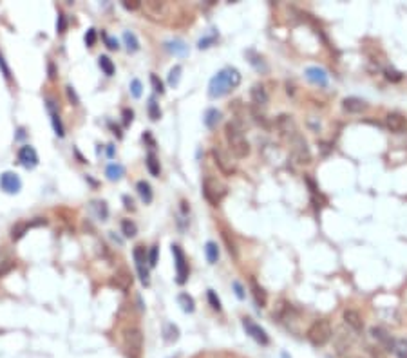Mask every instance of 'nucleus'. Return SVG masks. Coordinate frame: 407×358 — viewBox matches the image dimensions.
Returning <instances> with one entry per match:
<instances>
[{"mask_svg": "<svg viewBox=\"0 0 407 358\" xmlns=\"http://www.w3.org/2000/svg\"><path fill=\"white\" fill-rule=\"evenodd\" d=\"M241 84V74L236 67H224L217 72L208 84V96L210 98H223L230 94L237 85Z\"/></svg>", "mask_w": 407, "mask_h": 358, "instance_id": "f257e3e1", "label": "nucleus"}, {"mask_svg": "<svg viewBox=\"0 0 407 358\" xmlns=\"http://www.w3.org/2000/svg\"><path fill=\"white\" fill-rule=\"evenodd\" d=\"M224 136H226L228 147H230L232 154L236 156V158L243 159L246 156H250V143H248L243 129L236 121H228L226 127H224Z\"/></svg>", "mask_w": 407, "mask_h": 358, "instance_id": "f03ea898", "label": "nucleus"}, {"mask_svg": "<svg viewBox=\"0 0 407 358\" xmlns=\"http://www.w3.org/2000/svg\"><path fill=\"white\" fill-rule=\"evenodd\" d=\"M306 338L310 340V344H312V346H315V347L326 346V344L333 338V327H332V324L327 322V320H324V318H320V320H315V322H313L312 326L308 327Z\"/></svg>", "mask_w": 407, "mask_h": 358, "instance_id": "7ed1b4c3", "label": "nucleus"}, {"mask_svg": "<svg viewBox=\"0 0 407 358\" xmlns=\"http://www.w3.org/2000/svg\"><path fill=\"white\" fill-rule=\"evenodd\" d=\"M123 347L127 358H141L143 353V333L140 327H129L123 333Z\"/></svg>", "mask_w": 407, "mask_h": 358, "instance_id": "20e7f679", "label": "nucleus"}, {"mask_svg": "<svg viewBox=\"0 0 407 358\" xmlns=\"http://www.w3.org/2000/svg\"><path fill=\"white\" fill-rule=\"evenodd\" d=\"M203 195L212 207H219L221 201L226 195V187L221 183L217 177H212V175H207L203 179Z\"/></svg>", "mask_w": 407, "mask_h": 358, "instance_id": "39448f33", "label": "nucleus"}, {"mask_svg": "<svg viewBox=\"0 0 407 358\" xmlns=\"http://www.w3.org/2000/svg\"><path fill=\"white\" fill-rule=\"evenodd\" d=\"M290 150H292V158L295 159L299 165L312 163V150L308 147L306 139L297 132L290 138Z\"/></svg>", "mask_w": 407, "mask_h": 358, "instance_id": "423d86ee", "label": "nucleus"}, {"mask_svg": "<svg viewBox=\"0 0 407 358\" xmlns=\"http://www.w3.org/2000/svg\"><path fill=\"white\" fill-rule=\"evenodd\" d=\"M212 158H214L217 168H219L224 175L236 174L237 165H236V161H232V156L228 154L226 150H223L221 147H214L212 148Z\"/></svg>", "mask_w": 407, "mask_h": 358, "instance_id": "0eeeda50", "label": "nucleus"}, {"mask_svg": "<svg viewBox=\"0 0 407 358\" xmlns=\"http://www.w3.org/2000/svg\"><path fill=\"white\" fill-rule=\"evenodd\" d=\"M172 255H174V263H176V280L177 284H185L190 273V268H188L187 257H185L183 250H181L177 244H172Z\"/></svg>", "mask_w": 407, "mask_h": 358, "instance_id": "6e6552de", "label": "nucleus"}, {"mask_svg": "<svg viewBox=\"0 0 407 358\" xmlns=\"http://www.w3.org/2000/svg\"><path fill=\"white\" fill-rule=\"evenodd\" d=\"M243 327H244V331H246V335H250L257 344H261V346H268V344H270V337H268V333L259 326V324L253 322L250 317L243 318Z\"/></svg>", "mask_w": 407, "mask_h": 358, "instance_id": "1a4fd4ad", "label": "nucleus"}, {"mask_svg": "<svg viewBox=\"0 0 407 358\" xmlns=\"http://www.w3.org/2000/svg\"><path fill=\"white\" fill-rule=\"evenodd\" d=\"M0 188L6 194H18L22 190V179L15 172H4L0 174Z\"/></svg>", "mask_w": 407, "mask_h": 358, "instance_id": "9d476101", "label": "nucleus"}, {"mask_svg": "<svg viewBox=\"0 0 407 358\" xmlns=\"http://www.w3.org/2000/svg\"><path fill=\"white\" fill-rule=\"evenodd\" d=\"M371 337L380 344L378 347H382L384 351H393V349H395L396 340L391 337V335L387 333L384 327H371Z\"/></svg>", "mask_w": 407, "mask_h": 358, "instance_id": "9b49d317", "label": "nucleus"}, {"mask_svg": "<svg viewBox=\"0 0 407 358\" xmlns=\"http://www.w3.org/2000/svg\"><path fill=\"white\" fill-rule=\"evenodd\" d=\"M18 161H20L22 167L26 168H35L38 165V154L31 145H24V147L18 150Z\"/></svg>", "mask_w": 407, "mask_h": 358, "instance_id": "f8f14e48", "label": "nucleus"}, {"mask_svg": "<svg viewBox=\"0 0 407 358\" xmlns=\"http://www.w3.org/2000/svg\"><path fill=\"white\" fill-rule=\"evenodd\" d=\"M386 125L391 132L400 134V132H403L407 129V119H405V116L400 114V112H389V114L386 116Z\"/></svg>", "mask_w": 407, "mask_h": 358, "instance_id": "ddd939ff", "label": "nucleus"}, {"mask_svg": "<svg viewBox=\"0 0 407 358\" xmlns=\"http://www.w3.org/2000/svg\"><path fill=\"white\" fill-rule=\"evenodd\" d=\"M353 340H355V335H353V331H344L340 329L337 335H333V342H335V347L339 353H344V351H347L349 347L353 346Z\"/></svg>", "mask_w": 407, "mask_h": 358, "instance_id": "4468645a", "label": "nucleus"}, {"mask_svg": "<svg viewBox=\"0 0 407 358\" xmlns=\"http://www.w3.org/2000/svg\"><path fill=\"white\" fill-rule=\"evenodd\" d=\"M344 318V324H346L353 333H359V331L364 329V320H362V315L355 310H346L342 315Z\"/></svg>", "mask_w": 407, "mask_h": 358, "instance_id": "2eb2a0df", "label": "nucleus"}, {"mask_svg": "<svg viewBox=\"0 0 407 358\" xmlns=\"http://www.w3.org/2000/svg\"><path fill=\"white\" fill-rule=\"evenodd\" d=\"M47 111H49V114H51V123H53V129H55L56 136H58V138H64L65 129H64V123H62L60 114H58V109H56V104L53 101V98H47Z\"/></svg>", "mask_w": 407, "mask_h": 358, "instance_id": "dca6fc26", "label": "nucleus"}, {"mask_svg": "<svg viewBox=\"0 0 407 358\" xmlns=\"http://www.w3.org/2000/svg\"><path fill=\"white\" fill-rule=\"evenodd\" d=\"M15 266H16V261H15V257H13V253L8 248L0 246V277H6Z\"/></svg>", "mask_w": 407, "mask_h": 358, "instance_id": "f3484780", "label": "nucleus"}, {"mask_svg": "<svg viewBox=\"0 0 407 358\" xmlns=\"http://www.w3.org/2000/svg\"><path fill=\"white\" fill-rule=\"evenodd\" d=\"M131 284H132V275L129 273L127 270L116 271V273L112 275V278H111V286H116L118 290H121V291H127L129 288H131Z\"/></svg>", "mask_w": 407, "mask_h": 358, "instance_id": "a211bd4d", "label": "nucleus"}, {"mask_svg": "<svg viewBox=\"0 0 407 358\" xmlns=\"http://www.w3.org/2000/svg\"><path fill=\"white\" fill-rule=\"evenodd\" d=\"M306 78L310 80L313 85H319V87H326L327 85V72L320 67H308Z\"/></svg>", "mask_w": 407, "mask_h": 358, "instance_id": "6ab92c4d", "label": "nucleus"}, {"mask_svg": "<svg viewBox=\"0 0 407 358\" xmlns=\"http://www.w3.org/2000/svg\"><path fill=\"white\" fill-rule=\"evenodd\" d=\"M277 127H279V131L283 132L284 136H288V138H292L293 134L299 132L297 131V125H295V121H293V118L288 114H283L277 118Z\"/></svg>", "mask_w": 407, "mask_h": 358, "instance_id": "aec40b11", "label": "nucleus"}, {"mask_svg": "<svg viewBox=\"0 0 407 358\" xmlns=\"http://www.w3.org/2000/svg\"><path fill=\"white\" fill-rule=\"evenodd\" d=\"M342 107H344V111L349 112V114H360V112H364L367 109V104L364 99L349 96V98H346L342 101Z\"/></svg>", "mask_w": 407, "mask_h": 358, "instance_id": "412c9836", "label": "nucleus"}, {"mask_svg": "<svg viewBox=\"0 0 407 358\" xmlns=\"http://www.w3.org/2000/svg\"><path fill=\"white\" fill-rule=\"evenodd\" d=\"M250 290H251V297L256 300V304L259 308H264L268 304V295L264 291V288L257 283L256 278H250Z\"/></svg>", "mask_w": 407, "mask_h": 358, "instance_id": "4be33fe9", "label": "nucleus"}, {"mask_svg": "<svg viewBox=\"0 0 407 358\" xmlns=\"http://www.w3.org/2000/svg\"><path fill=\"white\" fill-rule=\"evenodd\" d=\"M38 224H45V219L38 217V221H33V223H16L15 226L11 228V239L13 241H18V239H22L26 234H28L29 228L38 226Z\"/></svg>", "mask_w": 407, "mask_h": 358, "instance_id": "5701e85b", "label": "nucleus"}, {"mask_svg": "<svg viewBox=\"0 0 407 358\" xmlns=\"http://www.w3.org/2000/svg\"><path fill=\"white\" fill-rule=\"evenodd\" d=\"M250 96L251 101L257 105V107H266L268 101H270V96H268V91L264 89V85H253L250 89Z\"/></svg>", "mask_w": 407, "mask_h": 358, "instance_id": "b1692460", "label": "nucleus"}, {"mask_svg": "<svg viewBox=\"0 0 407 358\" xmlns=\"http://www.w3.org/2000/svg\"><path fill=\"white\" fill-rule=\"evenodd\" d=\"M165 49H167L168 53H172V55H176V56H185L188 53V45L180 38L168 40L167 44H165Z\"/></svg>", "mask_w": 407, "mask_h": 358, "instance_id": "393cba45", "label": "nucleus"}, {"mask_svg": "<svg viewBox=\"0 0 407 358\" xmlns=\"http://www.w3.org/2000/svg\"><path fill=\"white\" fill-rule=\"evenodd\" d=\"M136 190H138V194H140L141 201L143 203H152V199H154V194H152V187L147 183V181H138V185H136Z\"/></svg>", "mask_w": 407, "mask_h": 358, "instance_id": "a878e982", "label": "nucleus"}, {"mask_svg": "<svg viewBox=\"0 0 407 358\" xmlns=\"http://www.w3.org/2000/svg\"><path fill=\"white\" fill-rule=\"evenodd\" d=\"M145 165H147V168H148V172H150V175H154V177H158V175L161 174L160 159H158V156L154 154V152H148V154H147Z\"/></svg>", "mask_w": 407, "mask_h": 358, "instance_id": "bb28decb", "label": "nucleus"}, {"mask_svg": "<svg viewBox=\"0 0 407 358\" xmlns=\"http://www.w3.org/2000/svg\"><path fill=\"white\" fill-rule=\"evenodd\" d=\"M177 304H180L181 310H183L185 313H194V310H196V302H194V298H192L188 293L177 295Z\"/></svg>", "mask_w": 407, "mask_h": 358, "instance_id": "cd10ccee", "label": "nucleus"}, {"mask_svg": "<svg viewBox=\"0 0 407 358\" xmlns=\"http://www.w3.org/2000/svg\"><path fill=\"white\" fill-rule=\"evenodd\" d=\"M105 174H107V177L111 179V181H120L125 175V168H123V165H120V163H111L107 167V170H105Z\"/></svg>", "mask_w": 407, "mask_h": 358, "instance_id": "c85d7f7f", "label": "nucleus"}, {"mask_svg": "<svg viewBox=\"0 0 407 358\" xmlns=\"http://www.w3.org/2000/svg\"><path fill=\"white\" fill-rule=\"evenodd\" d=\"M219 119H221V112L217 111V109H208V111L205 112L203 121H205V125H207L208 129H214V127H217Z\"/></svg>", "mask_w": 407, "mask_h": 358, "instance_id": "c756f323", "label": "nucleus"}, {"mask_svg": "<svg viewBox=\"0 0 407 358\" xmlns=\"http://www.w3.org/2000/svg\"><path fill=\"white\" fill-rule=\"evenodd\" d=\"M163 338H165V342H168V344H172V342H176L177 338H180V329H177V326L176 324H165V327H163Z\"/></svg>", "mask_w": 407, "mask_h": 358, "instance_id": "7c9ffc66", "label": "nucleus"}, {"mask_svg": "<svg viewBox=\"0 0 407 358\" xmlns=\"http://www.w3.org/2000/svg\"><path fill=\"white\" fill-rule=\"evenodd\" d=\"M205 253H207L208 263L216 264L217 259H219V248H217V244L214 243V241H208V243L205 244Z\"/></svg>", "mask_w": 407, "mask_h": 358, "instance_id": "2f4dec72", "label": "nucleus"}, {"mask_svg": "<svg viewBox=\"0 0 407 358\" xmlns=\"http://www.w3.org/2000/svg\"><path fill=\"white\" fill-rule=\"evenodd\" d=\"M91 208L96 214V217L101 219V221H105V219L109 217V208H107V203H105V201H92Z\"/></svg>", "mask_w": 407, "mask_h": 358, "instance_id": "473e14b6", "label": "nucleus"}, {"mask_svg": "<svg viewBox=\"0 0 407 358\" xmlns=\"http://www.w3.org/2000/svg\"><path fill=\"white\" fill-rule=\"evenodd\" d=\"M123 42H125V45H127V51L129 53H136L138 49H140V40L136 38L134 33L125 31L123 33Z\"/></svg>", "mask_w": 407, "mask_h": 358, "instance_id": "72a5a7b5", "label": "nucleus"}, {"mask_svg": "<svg viewBox=\"0 0 407 358\" xmlns=\"http://www.w3.org/2000/svg\"><path fill=\"white\" fill-rule=\"evenodd\" d=\"M121 234L129 239L134 237V235L138 234V226H136L134 221H131V219H123V221H121Z\"/></svg>", "mask_w": 407, "mask_h": 358, "instance_id": "f704fd0d", "label": "nucleus"}, {"mask_svg": "<svg viewBox=\"0 0 407 358\" xmlns=\"http://www.w3.org/2000/svg\"><path fill=\"white\" fill-rule=\"evenodd\" d=\"M147 111H148V116H150L152 121H158V119L161 118V111H160V105H158L156 98H150V99H148Z\"/></svg>", "mask_w": 407, "mask_h": 358, "instance_id": "c9c22d12", "label": "nucleus"}, {"mask_svg": "<svg viewBox=\"0 0 407 358\" xmlns=\"http://www.w3.org/2000/svg\"><path fill=\"white\" fill-rule=\"evenodd\" d=\"M181 72H183L181 65H174V67L170 69V72H168V85H170V87H177V84H180V80H181Z\"/></svg>", "mask_w": 407, "mask_h": 358, "instance_id": "e433bc0d", "label": "nucleus"}, {"mask_svg": "<svg viewBox=\"0 0 407 358\" xmlns=\"http://www.w3.org/2000/svg\"><path fill=\"white\" fill-rule=\"evenodd\" d=\"M132 255H134L136 266H143L145 263H148V259H147V250H145L143 246H136V248H134V251H132Z\"/></svg>", "mask_w": 407, "mask_h": 358, "instance_id": "4c0bfd02", "label": "nucleus"}, {"mask_svg": "<svg viewBox=\"0 0 407 358\" xmlns=\"http://www.w3.org/2000/svg\"><path fill=\"white\" fill-rule=\"evenodd\" d=\"M98 64H100L101 71H104L107 76L114 74V64H112V60L109 58V56H100V58H98Z\"/></svg>", "mask_w": 407, "mask_h": 358, "instance_id": "58836bf2", "label": "nucleus"}, {"mask_svg": "<svg viewBox=\"0 0 407 358\" xmlns=\"http://www.w3.org/2000/svg\"><path fill=\"white\" fill-rule=\"evenodd\" d=\"M393 353L396 354V358H407V338H398L396 340Z\"/></svg>", "mask_w": 407, "mask_h": 358, "instance_id": "ea45409f", "label": "nucleus"}, {"mask_svg": "<svg viewBox=\"0 0 407 358\" xmlns=\"http://www.w3.org/2000/svg\"><path fill=\"white\" fill-rule=\"evenodd\" d=\"M221 235H223V241L228 248V253H230L232 257H237V246H236V243H234V239H230V234H228L226 230H223Z\"/></svg>", "mask_w": 407, "mask_h": 358, "instance_id": "a19ab883", "label": "nucleus"}, {"mask_svg": "<svg viewBox=\"0 0 407 358\" xmlns=\"http://www.w3.org/2000/svg\"><path fill=\"white\" fill-rule=\"evenodd\" d=\"M246 55L253 58V60H250V64L253 65V67H256L257 71H263V72H266V71H268V67H266V65H264V62H263V58H261V56H257L253 51H248Z\"/></svg>", "mask_w": 407, "mask_h": 358, "instance_id": "79ce46f5", "label": "nucleus"}, {"mask_svg": "<svg viewBox=\"0 0 407 358\" xmlns=\"http://www.w3.org/2000/svg\"><path fill=\"white\" fill-rule=\"evenodd\" d=\"M207 298H208V302H210L212 310H216V311H221V310H223V306H221V300H219V297H217V295H216V291H214V290H208Z\"/></svg>", "mask_w": 407, "mask_h": 358, "instance_id": "37998d69", "label": "nucleus"}, {"mask_svg": "<svg viewBox=\"0 0 407 358\" xmlns=\"http://www.w3.org/2000/svg\"><path fill=\"white\" fill-rule=\"evenodd\" d=\"M131 94L132 98H141V94H143V85H141L140 80H132L131 82Z\"/></svg>", "mask_w": 407, "mask_h": 358, "instance_id": "c03bdc74", "label": "nucleus"}, {"mask_svg": "<svg viewBox=\"0 0 407 358\" xmlns=\"http://www.w3.org/2000/svg\"><path fill=\"white\" fill-rule=\"evenodd\" d=\"M0 71H2V74H4V78L8 80V82H11V69H9L8 62H6L2 53H0Z\"/></svg>", "mask_w": 407, "mask_h": 358, "instance_id": "a18cd8bd", "label": "nucleus"}, {"mask_svg": "<svg viewBox=\"0 0 407 358\" xmlns=\"http://www.w3.org/2000/svg\"><path fill=\"white\" fill-rule=\"evenodd\" d=\"M150 84H152V87H154V91H156V92H160V94H163V92H165L163 82L158 78V74H150Z\"/></svg>", "mask_w": 407, "mask_h": 358, "instance_id": "49530a36", "label": "nucleus"}, {"mask_svg": "<svg viewBox=\"0 0 407 358\" xmlns=\"http://www.w3.org/2000/svg\"><path fill=\"white\" fill-rule=\"evenodd\" d=\"M147 259H148V266H150V268L156 266V264H158V246H152L150 250H148Z\"/></svg>", "mask_w": 407, "mask_h": 358, "instance_id": "de8ad7c7", "label": "nucleus"}, {"mask_svg": "<svg viewBox=\"0 0 407 358\" xmlns=\"http://www.w3.org/2000/svg\"><path fill=\"white\" fill-rule=\"evenodd\" d=\"M65 92H67V98H69V101H71L72 105H80V98H78V94H76L74 89H72L71 85H67V87H65Z\"/></svg>", "mask_w": 407, "mask_h": 358, "instance_id": "09e8293b", "label": "nucleus"}, {"mask_svg": "<svg viewBox=\"0 0 407 358\" xmlns=\"http://www.w3.org/2000/svg\"><path fill=\"white\" fill-rule=\"evenodd\" d=\"M65 29H67V20H65L64 13H60L58 15V22H56V33H65Z\"/></svg>", "mask_w": 407, "mask_h": 358, "instance_id": "8fccbe9b", "label": "nucleus"}, {"mask_svg": "<svg viewBox=\"0 0 407 358\" xmlns=\"http://www.w3.org/2000/svg\"><path fill=\"white\" fill-rule=\"evenodd\" d=\"M214 42H216V35L205 36V38H201V40H199V44H197V47H199V49H208L212 44H214Z\"/></svg>", "mask_w": 407, "mask_h": 358, "instance_id": "3c124183", "label": "nucleus"}, {"mask_svg": "<svg viewBox=\"0 0 407 358\" xmlns=\"http://www.w3.org/2000/svg\"><path fill=\"white\" fill-rule=\"evenodd\" d=\"M94 44H96V29H89V31L85 33V45H87V47H92Z\"/></svg>", "mask_w": 407, "mask_h": 358, "instance_id": "603ef678", "label": "nucleus"}, {"mask_svg": "<svg viewBox=\"0 0 407 358\" xmlns=\"http://www.w3.org/2000/svg\"><path fill=\"white\" fill-rule=\"evenodd\" d=\"M367 351H369V356L371 358H387L386 351L382 347H367Z\"/></svg>", "mask_w": 407, "mask_h": 358, "instance_id": "864d4df0", "label": "nucleus"}, {"mask_svg": "<svg viewBox=\"0 0 407 358\" xmlns=\"http://www.w3.org/2000/svg\"><path fill=\"white\" fill-rule=\"evenodd\" d=\"M121 6H123L127 11H136V9L141 8V2H138V0H132V2H129V0H123L121 2Z\"/></svg>", "mask_w": 407, "mask_h": 358, "instance_id": "5fc2aeb1", "label": "nucleus"}, {"mask_svg": "<svg viewBox=\"0 0 407 358\" xmlns=\"http://www.w3.org/2000/svg\"><path fill=\"white\" fill-rule=\"evenodd\" d=\"M104 38H105V45H107L109 49H112V51L120 49V45H118V40H116V38H112V36H109V35H104Z\"/></svg>", "mask_w": 407, "mask_h": 358, "instance_id": "6e6d98bb", "label": "nucleus"}, {"mask_svg": "<svg viewBox=\"0 0 407 358\" xmlns=\"http://www.w3.org/2000/svg\"><path fill=\"white\" fill-rule=\"evenodd\" d=\"M138 273H140V278L141 283L145 284V286H148V283H150V278H148V270L143 266H138Z\"/></svg>", "mask_w": 407, "mask_h": 358, "instance_id": "4d7b16f0", "label": "nucleus"}, {"mask_svg": "<svg viewBox=\"0 0 407 358\" xmlns=\"http://www.w3.org/2000/svg\"><path fill=\"white\" fill-rule=\"evenodd\" d=\"M386 78L391 80V82H400L402 80V74L398 71H393V69H387L386 71Z\"/></svg>", "mask_w": 407, "mask_h": 358, "instance_id": "13d9d810", "label": "nucleus"}, {"mask_svg": "<svg viewBox=\"0 0 407 358\" xmlns=\"http://www.w3.org/2000/svg\"><path fill=\"white\" fill-rule=\"evenodd\" d=\"M123 123L125 125H129V123H132V119H134V112L131 111V109H123Z\"/></svg>", "mask_w": 407, "mask_h": 358, "instance_id": "bf43d9fd", "label": "nucleus"}, {"mask_svg": "<svg viewBox=\"0 0 407 358\" xmlns=\"http://www.w3.org/2000/svg\"><path fill=\"white\" fill-rule=\"evenodd\" d=\"M234 290H236V295H237V298H244V290H243V286H241L239 283H234Z\"/></svg>", "mask_w": 407, "mask_h": 358, "instance_id": "052dcab7", "label": "nucleus"}, {"mask_svg": "<svg viewBox=\"0 0 407 358\" xmlns=\"http://www.w3.org/2000/svg\"><path fill=\"white\" fill-rule=\"evenodd\" d=\"M123 203H125V208H127V210H134V201H132L129 195H123Z\"/></svg>", "mask_w": 407, "mask_h": 358, "instance_id": "680f3d73", "label": "nucleus"}, {"mask_svg": "<svg viewBox=\"0 0 407 358\" xmlns=\"http://www.w3.org/2000/svg\"><path fill=\"white\" fill-rule=\"evenodd\" d=\"M107 156H109V158H112V156H114V145H107Z\"/></svg>", "mask_w": 407, "mask_h": 358, "instance_id": "e2e57ef3", "label": "nucleus"}, {"mask_svg": "<svg viewBox=\"0 0 407 358\" xmlns=\"http://www.w3.org/2000/svg\"><path fill=\"white\" fill-rule=\"evenodd\" d=\"M49 78L55 80V67L53 65H49Z\"/></svg>", "mask_w": 407, "mask_h": 358, "instance_id": "0e129e2a", "label": "nucleus"}, {"mask_svg": "<svg viewBox=\"0 0 407 358\" xmlns=\"http://www.w3.org/2000/svg\"><path fill=\"white\" fill-rule=\"evenodd\" d=\"M347 358H362V356H357V354H351V356H347Z\"/></svg>", "mask_w": 407, "mask_h": 358, "instance_id": "69168bd1", "label": "nucleus"}]
</instances>
